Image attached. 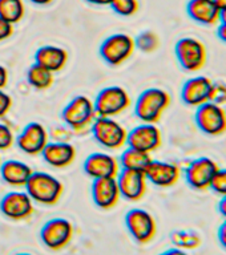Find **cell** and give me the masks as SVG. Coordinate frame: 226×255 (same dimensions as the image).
Returning <instances> with one entry per match:
<instances>
[{
  "label": "cell",
  "instance_id": "obj_1",
  "mask_svg": "<svg viewBox=\"0 0 226 255\" xmlns=\"http://www.w3.org/2000/svg\"><path fill=\"white\" fill-rule=\"evenodd\" d=\"M24 189L33 202L44 206H53L64 194L63 182L45 171H33Z\"/></svg>",
  "mask_w": 226,
  "mask_h": 255
},
{
  "label": "cell",
  "instance_id": "obj_2",
  "mask_svg": "<svg viewBox=\"0 0 226 255\" xmlns=\"http://www.w3.org/2000/svg\"><path fill=\"white\" fill-rule=\"evenodd\" d=\"M169 92L161 88H149L139 96L135 104V115L141 123L157 124L171 107Z\"/></svg>",
  "mask_w": 226,
  "mask_h": 255
},
{
  "label": "cell",
  "instance_id": "obj_3",
  "mask_svg": "<svg viewBox=\"0 0 226 255\" xmlns=\"http://www.w3.org/2000/svg\"><path fill=\"white\" fill-rule=\"evenodd\" d=\"M97 119L95 104L87 96H76L61 112V120L75 133H84L91 129Z\"/></svg>",
  "mask_w": 226,
  "mask_h": 255
},
{
  "label": "cell",
  "instance_id": "obj_4",
  "mask_svg": "<svg viewBox=\"0 0 226 255\" xmlns=\"http://www.w3.org/2000/svg\"><path fill=\"white\" fill-rule=\"evenodd\" d=\"M91 131L96 142L107 150H119L127 145L128 129L116 119L97 117Z\"/></svg>",
  "mask_w": 226,
  "mask_h": 255
},
{
  "label": "cell",
  "instance_id": "obj_5",
  "mask_svg": "<svg viewBox=\"0 0 226 255\" xmlns=\"http://www.w3.org/2000/svg\"><path fill=\"white\" fill-rule=\"evenodd\" d=\"M93 104L97 117L115 119L131 107L132 100L127 89L113 85L101 89Z\"/></svg>",
  "mask_w": 226,
  "mask_h": 255
},
{
  "label": "cell",
  "instance_id": "obj_6",
  "mask_svg": "<svg viewBox=\"0 0 226 255\" xmlns=\"http://www.w3.org/2000/svg\"><path fill=\"white\" fill-rule=\"evenodd\" d=\"M176 57L183 69L187 72L201 71L208 61L205 44L196 37H183L176 44Z\"/></svg>",
  "mask_w": 226,
  "mask_h": 255
},
{
  "label": "cell",
  "instance_id": "obj_7",
  "mask_svg": "<svg viewBox=\"0 0 226 255\" xmlns=\"http://www.w3.org/2000/svg\"><path fill=\"white\" fill-rule=\"evenodd\" d=\"M136 51V41L128 33H115L104 40L100 47V55L112 67L123 65Z\"/></svg>",
  "mask_w": 226,
  "mask_h": 255
},
{
  "label": "cell",
  "instance_id": "obj_8",
  "mask_svg": "<svg viewBox=\"0 0 226 255\" xmlns=\"http://www.w3.org/2000/svg\"><path fill=\"white\" fill-rule=\"evenodd\" d=\"M75 235V227L65 218L49 219L40 230V239L52 251L63 250L71 243Z\"/></svg>",
  "mask_w": 226,
  "mask_h": 255
},
{
  "label": "cell",
  "instance_id": "obj_9",
  "mask_svg": "<svg viewBox=\"0 0 226 255\" xmlns=\"http://www.w3.org/2000/svg\"><path fill=\"white\" fill-rule=\"evenodd\" d=\"M128 233L140 245L149 243L157 233L155 217L144 209H132L125 215Z\"/></svg>",
  "mask_w": 226,
  "mask_h": 255
},
{
  "label": "cell",
  "instance_id": "obj_10",
  "mask_svg": "<svg viewBox=\"0 0 226 255\" xmlns=\"http://www.w3.org/2000/svg\"><path fill=\"white\" fill-rule=\"evenodd\" d=\"M220 167L215 159L209 157H200L188 163L185 167V179L188 185L199 191H205L211 189L212 181Z\"/></svg>",
  "mask_w": 226,
  "mask_h": 255
},
{
  "label": "cell",
  "instance_id": "obj_11",
  "mask_svg": "<svg viewBox=\"0 0 226 255\" xmlns=\"http://www.w3.org/2000/svg\"><path fill=\"white\" fill-rule=\"evenodd\" d=\"M195 120L200 130L208 135H221L226 131L225 108L209 101L197 108Z\"/></svg>",
  "mask_w": 226,
  "mask_h": 255
},
{
  "label": "cell",
  "instance_id": "obj_12",
  "mask_svg": "<svg viewBox=\"0 0 226 255\" xmlns=\"http://www.w3.org/2000/svg\"><path fill=\"white\" fill-rule=\"evenodd\" d=\"M163 133L156 124L143 123L128 131V147L152 154L161 146Z\"/></svg>",
  "mask_w": 226,
  "mask_h": 255
},
{
  "label": "cell",
  "instance_id": "obj_13",
  "mask_svg": "<svg viewBox=\"0 0 226 255\" xmlns=\"http://www.w3.org/2000/svg\"><path fill=\"white\" fill-rule=\"evenodd\" d=\"M27 191H9L0 201V211L9 221H25L33 214L35 205Z\"/></svg>",
  "mask_w": 226,
  "mask_h": 255
},
{
  "label": "cell",
  "instance_id": "obj_14",
  "mask_svg": "<svg viewBox=\"0 0 226 255\" xmlns=\"http://www.w3.org/2000/svg\"><path fill=\"white\" fill-rule=\"evenodd\" d=\"M120 170V161L108 151L92 153L84 161V171L93 181L101 178H116Z\"/></svg>",
  "mask_w": 226,
  "mask_h": 255
},
{
  "label": "cell",
  "instance_id": "obj_15",
  "mask_svg": "<svg viewBox=\"0 0 226 255\" xmlns=\"http://www.w3.org/2000/svg\"><path fill=\"white\" fill-rule=\"evenodd\" d=\"M49 142V131L43 124L29 123L23 131L16 137V145L28 155L41 154L44 147Z\"/></svg>",
  "mask_w": 226,
  "mask_h": 255
},
{
  "label": "cell",
  "instance_id": "obj_16",
  "mask_svg": "<svg viewBox=\"0 0 226 255\" xmlns=\"http://www.w3.org/2000/svg\"><path fill=\"white\" fill-rule=\"evenodd\" d=\"M213 81L207 76H195L183 85L181 100L188 107L197 108L211 101Z\"/></svg>",
  "mask_w": 226,
  "mask_h": 255
},
{
  "label": "cell",
  "instance_id": "obj_17",
  "mask_svg": "<svg viewBox=\"0 0 226 255\" xmlns=\"http://www.w3.org/2000/svg\"><path fill=\"white\" fill-rule=\"evenodd\" d=\"M116 179L119 183L121 198L129 202L140 201L148 190V179L144 171L121 169Z\"/></svg>",
  "mask_w": 226,
  "mask_h": 255
},
{
  "label": "cell",
  "instance_id": "obj_18",
  "mask_svg": "<svg viewBox=\"0 0 226 255\" xmlns=\"http://www.w3.org/2000/svg\"><path fill=\"white\" fill-rule=\"evenodd\" d=\"M181 167L175 162L152 159L145 169V177L148 182L157 187H172L181 178Z\"/></svg>",
  "mask_w": 226,
  "mask_h": 255
},
{
  "label": "cell",
  "instance_id": "obj_19",
  "mask_svg": "<svg viewBox=\"0 0 226 255\" xmlns=\"http://www.w3.org/2000/svg\"><path fill=\"white\" fill-rule=\"evenodd\" d=\"M92 198L101 210H111L121 199L119 183L116 178L95 179L92 183Z\"/></svg>",
  "mask_w": 226,
  "mask_h": 255
},
{
  "label": "cell",
  "instance_id": "obj_20",
  "mask_svg": "<svg viewBox=\"0 0 226 255\" xmlns=\"http://www.w3.org/2000/svg\"><path fill=\"white\" fill-rule=\"evenodd\" d=\"M45 163L53 169H64L68 167L77 157V150L71 142H57L49 141L47 146L41 151Z\"/></svg>",
  "mask_w": 226,
  "mask_h": 255
},
{
  "label": "cell",
  "instance_id": "obj_21",
  "mask_svg": "<svg viewBox=\"0 0 226 255\" xmlns=\"http://www.w3.org/2000/svg\"><path fill=\"white\" fill-rule=\"evenodd\" d=\"M187 12L192 20L203 25H215L221 21V9L215 0H191Z\"/></svg>",
  "mask_w": 226,
  "mask_h": 255
},
{
  "label": "cell",
  "instance_id": "obj_22",
  "mask_svg": "<svg viewBox=\"0 0 226 255\" xmlns=\"http://www.w3.org/2000/svg\"><path fill=\"white\" fill-rule=\"evenodd\" d=\"M32 173H33V170L28 163L23 162V161H17V159L4 161L0 166L1 179L7 183L8 186L16 187V189L25 187Z\"/></svg>",
  "mask_w": 226,
  "mask_h": 255
},
{
  "label": "cell",
  "instance_id": "obj_23",
  "mask_svg": "<svg viewBox=\"0 0 226 255\" xmlns=\"http://www.w3.org/2000/svg\"><path fill=\"white\" fill-rule=\"evenodd\" d=\"M35 63L51 71L52 73L63 71L68 63V51L56 45L40 47L35 53Z\"/></svg>",
  "mask_w": 226,
  "mask_h": 255
},
{
  "label": "cell",
  "instance_id": "obj_24",
  "mask_svg": "<svg viewBox=\"0 0 226 255\" xmlns=\"http://www.w3.org/2000/svg\"><path fill=\"white\" fill-rule=\"evenodd\" d=\"M152 155L144 151L136 150L132 147H128L123 151V154L120 155V166L121 169H128V170H137L145 171L148 165L151 163Z\"/></svg>",
  "mask_w": 226,
  "mask_h": 255
},
{
  "label": "cell",
  "instance_id": "obj_25",
  "mask_svg": "<svg viewBox=\"0 0 226 255\" xmlns=\"http://www.w3.org/2000/svg\"><path fill=\"white\" fill-rule=\"evenodd\" d=\"M27 81L32 88H35L37 91H45V89H49L55 83V73H52L51 71L35 63L28 69Z\"/></svg>",
  "mask_w": 226,
  "mask_h": 255
},
{
  "label": "cell",
  "instance_id": "obj_26",
  "mask_svg": "<svg viewBox=\"0 0 226 255\" xmlns=\"http://www.w3.org/2000/svg\"><path fill=\"white\" fill-rule=\"evenodd\" d=\"M25 16L24 0H0V17L12 25L20 23Z\"/></svg>",
  "mask_w": 226,
  "mask_h": 255
},
{
  "label": "cell",
  "instance_id": "obj_27",
  "mask_svg": "<svg viewBox=\"0 0 226 255\" xmlns=\"http://www.w3.org/2000/svg\"><path fill=\"white\" fill-rule=\"evenodd\" d=\"M171 241L175 247L181 250H195L201 246V237L196 231L176 230L171 234Z\"/></svg>",
  "mask_w": 226,
  "mask_h": 255
},
{
  "label": "cell",
  "instance_id": "obj_28",
  "mask_svg": "<svg viewBox=\"0 0 226 255\" xmlns=\"http://www.w3.org/2000/svg\"><path fill=\"white\" fill-rule=\"evenodd\" d=\"M136 48L144 53H152L160 47V37L157 33L152 31H145L140 33L135 39Z\"/></svg>",
  "mask_w": 226,
  "mask_h": 255
},
{
  "label": "cell",
  "instance_id": "obj_29",
  "mask_svg": "<svg viewBox=\"0 0 226 255\" xmlns=\"http://www.w3.org/2000/svg\"><path fill=\"white\" fill-rule=\"evenodd\" d=\"M109 5L117 15L124 17L136 15L140 8L139 0H111Z\"/></svg>",
  "mask_w": 226,
  "mask_h": 255
},
{
  "label": "cell",
  "instance_id": "obj_30",
  "mask_svg": "<svg viewBox=\"0 0 226 255\" xmlns=\"http://www.w3.org/2000/svg\"><path fill=\"white\" fill-rule=\"evenodd\" d=\"M16 142L15 133L11 128L5 124L0 123V151H5L11 149Z\"/></svg>",
  "mask_w": 226,
  "mask_h": 255
},
{
  "label": "cell",
  "instance_id": "obj_31",
  "mask_svg": "<svg viewBox=\"0 0 226 255\" xmlns=\"http://www.w3.org/2000/svg\"><path fill=\"white\" fill-rule=\"evenodd\" d=\"M211 190L215 191L217 195L225 197L226 195V167L225 169H219L216 173L215 178L212 181Z\"/></svg>",
  "mask_w": 226,
  "mask_h": 255
},
{
  "label": "cell",
  "instance_id": "obj_32",
  "mask_svg": "<svg viewBox=\"0 0 226 255\" xmlns=\"http://www.w3.org/2000/svg\"><path fill=\"white\" fill-rule=\"evenodd\" d=\"M75 134V131L72 130L71 128L65 127H56L49 131V138L57 142H71L72 137Z\"/></svg>",
  "mask_w": 226,
  "mask_h": 255
},
{
  "label": "cell",
  "instance_id": "obj_33",
  "mask_svg": "<svg viewBox=\"0 0 226 255\" xmlns=\"http://www.w3.org/2000/svg\"><path fill=\"white\" fill-rule=\"evenodd\" d=\"M212 103L219 104L221 107L226 105V84L215 83L213 91H212Z\"/></svg>",
  "mask_w": 226,
  "mask_h": 255
},
{
  "label": "cell",
  "instance_id": "obj_34",
  "mask_svg": "<svg viewBox=\"0 0 226 255\" xmlns=\"http://www.w3.org/2000/svg\"><path fill=\"white\" fill-rule=\"evenodd\" d=\"M12 97L8 93L4 92V89H0V119H3L9 113L12 109Z\"/></svg>",
  "mask_w": 226,
  "mask_h": 255
},
{
  "label": "cell",
  "instance_id": "obj_35",
  "mask_svg": "<svg viewBox=\"0 0 226 255\" xmlns=\"http://www.w3.org/2000/svg\"><path fill=\"white\" fill-rule=\"evenodd\" d=\"M13 35V25L0 17V43L5 41Z\"/></svg>",
  "mask_w": 226,
  "mask_h": 255
},
{
  "label": "cell",
  "instance_id": "obj_36",
  "mask_svg": "<svg viewBox=\"0 0 226 255\" xmlns=\"http://www.w3.org/2000/svg\"><path fill=\"white\" fill-rule=\"evenodd\" d=\"M8 80H9V73H8L7 68L0 65V89H4L7 87Z\"/></svg>",
  "mask_w": 226,
  "mask_h": 255
},
{
  "label": "cell",
  "instance_id": "obj_37",
  "mask_svg": "<svg viewBox=\"0 0 226 255\" xmlns=\"http://www.w3.org/2000/svg\"><path fill=\"white\" fill-rule=\"evenodd\" d=\"M217 237H219L220 245H221V246H223L224 249L226 250V219H225V222H224L223 225L220 226L219 235H217Z\"/></svg>",
  "mask_w": 226,
  "mask_h": 255
},
{
  "label": "cell",
  "instance_id": "obj_38",
  "mask_svg": "<svg viewBox=\"0 0 226 255\" xmlns=\"http://www.w3.org/2000/svg\"><path fill=\"white\" fill-rule=\"evenodd\" d=\"M217 36L220 37V40H223L224 43H226V21H220Z\"/></svg>",
  "mask_w": 226,
  "mask_h": 255
},
{
  "label": "cell",
  "instance_id": "obj_39",
  "mask_svg": "<svg viewBox=\"0 0 226 255\" xmlns=\"http://www.w3.org/2000/svg\"><path fill=\"white\" fill-rule=\"evenodd\" d=\"M160 255H189L188 251L181 250V249H177V247H173V249H169V250L164 251Z\"/></svg>",
  "mask_w": 226,
  "mask_h": 255
},
{
  "label": "cell",
  "instance_id": "obj_40",
  "mask_svg": "<svg viewBox=\"0 0 226 255\" xmlns=\"http://www.w3.org/2000/svg\"><path fill=\"white\" fill-rule=\"evenodd\" d=\"M219 211L221 213V215H223L224 218L226 219V195L225 197H223V198H221V201H220Z\"/></svg>",
  "mask_w": 226,
  "mask_h": 255
},
{
  "label": "cell",
  "instance_id": "obj_41",
  "mask_svg": "<svg viewBox=\"0 0 226 255\" xmlns=\"http://www.w3.org/2000/svg\"><path fill=\"white\" fill-rule=\"evenodd\" d=\"M87 3L93 4V5H100V7H104V5H109L111 4V0H85Z\"/></svg>",
  "mask_w": 226,
  "mask_h": 255
},
{
  "label": "cell",
  "instance_id": "obj_42",
  "mask_svg": "<svg viewBox=\"0 0 226 255\" xmlns=\"http://www.w3.org/2000/svg\"><path fill=\"white\" fill-rule=\"evenodd\" d=\"M29 1L36 4V5H48V4H51L53 0H29Z\"/></svg>",
  "mask_w": 226,
  "mask_h": 255
},
{
  "label": "cell",
  "instance_id": "obj_43",
  "mask_svg": "<svg viewBox=\"0 0 226 255\" xmlns=\"http://www.w3.org/2000/svg\"><path fill=\"white\" fill-rule=\"evenodd\" d=\"M216 4L219 5L220 9H224V8H226V0H215Z\"/></svg>",
  "mask_w": 226,
  "mask_h": 255
},
{
  "label": "cell",
  "instance_id": "obj_44",
  "mask_svg": "<svg viewBox=\"0 0 226 255\" xmlns=\"http://www.w3.org/2000/svg\"><path fill=\"white\" fill-rule=\"evenodd\" d=\"M221 21H226V8L221 9Z\"/></svg>",
  "mask_w": 226,
  "mask_h": 255
},
{
  "label": "cell",
  "instance_id": "obj_45",
  "mask_svg": "<svg viewBox=\"0 0 226 255\" xmlns=\"http://www.w3.org/2000/svg\"><path fill=\"white\" fill-rule=\"evenodd\" d=\"M15 255H32L29 253H19V254H15Z\"/></svg>",
  "mask_w": 226,
  "mask_h": 255
},
{
  "label": "cell",
  "instance_id": "obj_46",
  "mask_svg": "<svg viewBox=\"0 0 226 255\" xmlns=\"http://www.w3.org/2000/svg\"><path fill=\"white\" fill-rule=\"evenodd\" d=\"M1 163H3V161H1V155H0V166H1Z\"/></svg>",
  "mask_w": 226,
  "mask_h": 255
}]
</instances>
